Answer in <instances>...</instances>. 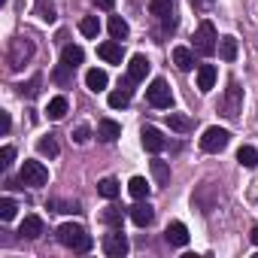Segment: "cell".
Wrapping results in <instances>:
<instances>
[{"instance_id": "6da1fadb", "label": "cell", "mask_w": 258, "mask_h": 258, "mask_svg": "<svg viewBox=\"0 0 258 258\" xmlns=\"http://www.w3.org/2000/svg\"><path fill=\"white\" fill-rule=\"evenodd\" d=\"M58 243L67 246V249H73V252H88V249L94 246L91 234H88L82 225H76V222H64V225L58 228Z\"/></svg>"}, {"instance_id": "7a4b0ae2", "label": "cell", "mask_w": 258, "mask_h": 258, "mask_svg": "<svg viewBox=\"0 0 258 258\" xmlns=\"http://www.w3.org/2000/svg\"><path fill=\"white\" fill-rule=\"evenodd\" d=\"M34 40L31 37H16L13 43H10V52H7V64H10V70L13 73H19L31 58H34Z\"/></svg>"}, {"instance_id": "3957f363", "label": "cell", "mask_w": 258, "mask_h": 258, "mask_svg": "<svg viewBox=\"0 0 258 258\" xmlns=\"http://www.w3.org/2000/svg\"><path fill=\"white\" fill-rule=\"evenodd\" d=\"M219 34H216V25L210 22V19H204L201 25H198V31H195V52H201V55H213L216 49H219Z\"/></svg>"}, {"instance_id": "277c9868", "label": "cell", "mask_w": 258, "mask_h": 258, "mask_svg": "<svg viewBox=\"0 0 258 258\" xmlns=\"http://www.w3.org/2000/svg\"><path fill=\"white\" fill-rule=\"evenodd\" d=\"M19 182L28 185V188H43L49 182V170L43 161H25L22 164V173H19Z\"/></svg>"}, {"instance_id": "5b68a950", "label": "cell", "mask_w": 258, "mask_h": 258, "mask_svg": "<svg viewBox=\"0 0 258 258\" xmlns=\"http://www.w3.org/2000/svg\"><path fill=\"white\" fill-rule=\"evenodd\" d=\"M231 143V131H225V127H207L204 137H201V149L216 155V152H225Z\"/></svg>"}, {"instance_id": "8992f818", "label": "cell", "mask_w": 258, "mask_h": 258, "mask_svg": "<svg viewBox=\"0 0 258 258\" xmlns=\"http://www.w3.org/2000/svg\"><path fill=\"white\" fill-rule=\"evenodd\" d=\"M146 100L155 109H170L173 106V91H170V85L164 79H152V85L146 88Z\"/></svg>"}, {"instance_id": "52a82bcc", "label": "cell", "mask_w": 258, "mask_h": 258, "mask_svg": "<svg viewBox=\"0 0 258 258\" xmlns=\"http://www.w3.org/2000/svg\"><path fill=\"white\" fill-rule=\"evenodd\" d=\"M103 255L106 258H124L127 255V249H131V243H127V237L121 234V228H112L106 237H103Z\"/></svg>"}, {"instance_id": "ba28073f", "label": "cell", "mask_w": 258, "mask_h": 258, "mask_svg": "<svg viewBox=\"0 0 258 258\" xmlns=\"http://www.w3.org/2000/svg\"><path fill=\"white\" fill-rule=\"evenodd\" d=\"M240 106H243V88L237 82H231L228 91H225V100H222V112L228 118H237L240 115Z\"/></svg>"}, {"instance_id": "9c48e42d", "label": "cell", "mask_w": 258, "mask_h": 258, "mask_svg": "<svg viewBox=\"0 0 258 258\" xmlns=\"http://www.w3.org/2000/svg\"><path fill=\"white\" fill-rule=\"evenodd\" d=\"M140 137H143V149H146V152H152V155H158V152L167 146L164 134L158 131V127H152V124H146V127H143V131H140Z\"/></svg>"}, {"instance_id": "30bf717a", "label": "cell", "mask_w": 258, "mask_h": 258, "mask_svg": "<svg viewBox=\"0 0 258 258\" xmlns=\"http://www.w3.org/2000/svg\"><path fill=\"white\" fill-rule=\"evenodd\" d=\"M131 85H134L131 79H124L115 91H109V97H106V100H109V106H112V109H124L127 103H131V94H134V88H131Z\"/></svg>"}, {"instance_id": "8fae6325", "label": "cell", "mask_w": 258, "mask_h": 258, "mask_svg": "<svg viewBox=\"0 0 258 258\" xmlns=\"http://www.w3.org/2000/svg\"><path fill=\"white\" fill-rule=\"evenodd\" d=\"M149 58L146 55H134L131 58V64H127V79H131V82H143L146 76H149Z\"/></svg>"}, {"instance_id": "7c38bea8", "label": "cell", "mask_w": 258, "mask_h": 258, "mask_svg": "<svg viewBox=\"0 0 258 258\" xmlns=\"http://www.w3.org/2000/svg\"><path fill=\"white\" fill-rule=\"evenodd\" d=\"M118 137H121V124H118V121H112V118H100V121H97V140L115 143Z\"/></svg>"}, {"instance_id": "4fadbf2b", "label": "cell", "mask_w": 258, "mask_h": 258, "mask_svg": "<svg viewBox=\"0 0 258 258\" xmlns=\"http://www.w3.org/2000/svg\"><path fill=\"white\" fill-rule=\"evenodd\" d=\"M97 55H100L106 64H121V58H124L118 40H106V43H100V46H97Z\"/></svg>"}, {"instance_id": "5bb4252c", "label": "cell", "mask_w": 258, "mask_h": 258, "mask_svg": "<svg viewBox=\"0 0 258 258\" xmlns=\"http://www.w3.org/2000/svg\"><path fill=\"white\" fill-rule=\"evenodd\" d=\"M19 234H22V237H28V240H37V237H43V234H46V225H43V219H40V216H25V222L19 225Z\"/></svg>"}, {"instance_id": "9a60e30c", "label": "cell", "mask_w": 258, "mask_h": 258, "mask_svg": "<svg viewBox=\"0 0 258 258\" xmlns=\"http://www.w3.org/2000/svg\"><path fill=\"white\" fill-rule=\"evenodd\" d=\"M164 240H167L170 246H188V228H185L182 222H170V225L164 228Z\"/></svg>"}, {"instance_id": "2e32d148", "label": "cell", "mask_w": 258, "mask_h": 258, "mask_svg": "<svg viewBox=\"0 0 258 258\" xmlns=\"http://www.w3.org/2000/svg\"><path fill=\"white\" fill-rule=\"evenodd\" d=\"M127 213H131V219H134V225H140V228H149L152 222H155V210L149 207V204H134L131 210H127Z\"/></svg>"}, {"instance_id": "e0dca14e", "label": "cell", "mask_w": 258, "mask_h": 258, "mask_svg": "<svg viewBox=\"0 0 258 258\" xmlns=\"http://www.w3.org/2000/svg\"><path fill=\"white\" fill-rule=\"evenodd\" d=\"M216 79H219V70H216L213 64H201V67H198V88H201L204 94H207V91H213Z\"/></svg>"}, {"instance_id": "ac0fdd59", "label": "cell", "mask_w": 258, "mask_h": 258, "mask_svg": "<svg viewBox=\"0 0 258 258\" xmlns=\"http://www.w3.org/2000/svg\"><path fill=\"white\" fill-rule=\"evenodd\" d=\"M85 85H88L91 91H103V88L109 85V76H106V70H97V67H91V70L85 73Z\"/></svg>"}, {"instance_id": "d6986e66", "label": "cell", "mask_w": 258, "mask_h": 258, "mask_svg": "<svg viewBox=\"0 0 258 258\" xmlns=\"http://www.w3.org/2000/svg\"><path fill=\"white\" fill-rule=\"evenodd\" d=\"M67 109H70L67 97H64V94H58V97H52V100H49V106H46V115H49L52 121H58V118H64V115H67Z\"/></svg>"}, {"instance_id": "ffe728a7", "label": "cell", "mask_w": 258, "mask_h": 258, "mask_svg": "<svg viewBox=\"0 0 258 258\" xmlns=\"http://www.w3.org/2000/svg\"><path fill=\"white\" fill-rule=\"evenodd\" d=\"M85 61V52H82V46H64V52H61V64H67V67H79Z\"/></svg>"}, {"instance_id": "44dd1931", "label": "cell", "mask_w": 258, "mask_h": 258, "mask_svg": "<svg viewBox=\"0 0 258 258\" xmlns=\"http://www.w3.org/2000/svg\"><path fill=\"white\" fill-rule=\"evenodd\" d=\"M173 64H176L179 70H185V73H188V70L195 67V52H191V49H185V46H176V49H173Z\"/></svg>"}, {"instance_id": "7402d4cb", "label": "cell", "mask_w": 258, "mask_h": 258, "mask_svg": "<svg viewBox=\"0 0 258 258\" xmlns=\"http://www.w3.org/2000/svg\"><path fill=\"white\" fill-rule=\"evenodd\" d=\"M237 161H240V167H246V170L258 167V149H255V146H240V149H237Z\"/></svg>"}, {"instance_id": "603a6c76", "label": "cell", "mask_w": 258, "mask_h": 258, "mask_svg": "<svg viewBox=\"0 0 258 258\" xmlns=\"http://www.w3.org/2000/svg\"><path fill=\"white\" fill-rule=\"evenodd\" d=\"M167 124H170V131H176V134H188L191 131V118L182 115V112H170L167 115Z\"/></svg>"}, {"instance_id": "cb8c5ba5", "label": "cell", "mask_w": 258, "mask_h": 258, "mask_svg": "<svg viewBox=\"0 0 258 258\" xmlns=\"http://www.w3.org/2000/svg\"><path fill=\"white\" fill-rule=\"evenodd\" d=\"M219 55H222V61H234L237 58V37H222L219 40Z\"/></svg>"}, {"instance_id": "d4e9b609", "label": "cell", "mask_w": 258, "mask_h": 258, "mask_svg": "<svg viewBox=\"0 0 258 258\" xmlns=\"http://www.w3.org/2000/svg\"><path fill=\"white\" fill-rule=\"evenodd\" d=\"M152 176H155L158 185H167V182H170V164L161 161V158H155V161H152Z\"/></svg>"}, {"instance_id": "484cf974", "label": "cell", "mask_w": 258, "mask_h": 258, "mask_svg": "<svg viewBox=\"0 0 258 258\" xmlns=\"http://www.w3.org/2000/svg\"><path fill=\"white\" fill-rule=\"evenodd\" d=\"M127 31H131V28H127V22H124L121 16H112V19H109V34H112V40L121 43V40L127 37Z\"/></svg>"}, {"instance_id": "4316f807", "label": "cell", "mask_w": 258, "mask_h": 258, "mask_svg": "<svg viewBox=\"0 0 258 258\" xmlns=\"http://www.w3.org/2000/svg\"><path fill=\"white\" fill-rule=\"evenodd\" d=\"M149 10H152V16H158V19L176 16V10H173V0H152V4H149Z\"/></svg>"}, {"instance_id": "83f0119b", "label": "cell", "mask_w": 258, "mask_h": 258, "mask_svg": "<svg viewBox=\"0 0 258 258\" xmlns=\"http://www.w3.org/2000/svg\"><path fill=\"white\" fill-rule=\"evenodd\" d=\"M127 191H131L137 201H143V198H149V182L143 176H134L131 182H127Z\"/></svg>"}, {"instance_id": "f1b7e54d", "label": "cell", "mask_w": 258, "mask_h": 258, "mask_svg": "<svg viewBox=\"0 0 258 258\" xmlns=\"http://www.w3.org/2000/svg\"><path fill=\"white\" fill-rule=\"evenodd\" d=\"M37 149H40V155H46V158H55L61 149H58V140L49 134V137H40V143H37Z\"/></svg>"}, {"instance_id": "f546056e", "label": "cell", "mask_w": 258, "mask_h": 258, "mask_svg": "<svg viewBox=\"0 0 258 258\" xmlns=\"http://www.w3.org/2000/svg\"><path fill=\"white\" fill-rule=\"evenodd\" d=\"M46 207H49V210H55V213H70V216H76V213H79V204H76V201H58V198H52Z\"/></svg>"}, {"instance_id": "4dcf8cb0", "label": "cell", "mask_w": 258, "mask_h": 258, "mask_svg": "<svg viewBox=\"0 0 258 258\" xmlns=\"http://www.w3.org/2000/svg\"><path fill=\"white\" fill-rule=\"evenodd\" d=\"M121 216H124V213H121L118 207H106V210H103V216H100V222H103V225H109V228H121Z\"/></svg>"}, {"instance_id": "1f68e13d", "label": "cell", "mask_w": 258, "mask_h": 258, "mask_svg": "<svg viewBox=\"0 0 258 258\" xmlns=\"http://www.w3.org/2000/svg\"><path fill=\"white\" fill-rule=\"evenodd\" d=\"M79 31H82V37H97V34H100V22H97L94 16H85V19L79 22Z\"/></svg>"}, {"instance_id": "d6a6232c", "label": "cell", "mask_w": 258, "mask_h": 258, "mask_svg": "<svg viewBox=\"0 0 258 258\" xmlns=\"http://www.w3.org/2000/svg\"><path fill=\"white\" fill-rule=\"evenodd\" d=\"M40 85H43V76L37 73V76H34L31 82H28V85H19V94L31 100V97H37V94H40Z\"/></svg>"}, {"instance_id": "836d02e7", "label": "cell", "mask_w": 258, "mask_h": 258, "mask_svg": "<svg viewBox=\"0 0 258 258\" xmlns=\"http://www.w3.org/2000/svg\"><path fill=\"white\" fill-rule=\"evenodd\" d=\"M97 191H100L106 201H112V198L118 195V182H115L112 176H106V179H100V182H97Z\"/></svg>"}, {"instance_id": "e575fe53", "label": "cell", "mask_w": 258, "mask_h": 258, "mask_svg": "<svg viewBox=\"0 0 258 258\" xmlns=\"http://www.w3.org/2000/svg\"><path fill=\"white\" fill-rule=\"evenodd\" d=\"M52 79H55L58 85H70V82H73V67L58 64V67H55V73H52Z\"/></svg>"}, {"instance_id": "d590c367", "label": "cell", "mask_w": 258, "mask_h": 258, "mask_svg": "<svg viewBox=\"0 0 258 258\" xmlns=\"http://www.w3.org/2000/svg\"><path fill=\"white\" fill-rule=\"evenodd\" d=\"M37 16L43 22H55V4L52 0H37Z\"/></svg>"}, {"instance_id": "8d00e7d4", "label": "cell", "mask_w": 258, "mask_h": 258, "mask_svg": "<svg viewBox=\"0 0 258 258\" xmlns=\"http://www.w3.org/2000/svg\"><path fill=\"white\" fill-rule=\"evenodd\" d=\"M16 210H19V207H16L13 198H4V201H0V219H4V222H10V219L16 216Z\"/></svg>"}, {"instance_id": "74e56055", "label": "cell", "mask_w": 258, "mask_h": 258, "mask_svg": "<svg viewBox=\"0 0 258 258\" xmlns=\"http://www.w3.org/2000/svg\"><path fill=\"white\" fill-rule=\"evenodd\" d=\"M88 134H91L88 124H79L76 131H73V143H88Z\"/></svg>"}, {"instance_id": "f35d334b", "label": "cell", "mask_w": 258, "mask_h": 258, "mask_svg": "<svg viewBox=\"0 0 258 258\" xmlns=\"http://www.w3.org/2000/svg\"><path fill=\"white\" fill-rule=\"evenodd\" d=\"M0 158H4V161H0V167H10V164H13V158H16V149H13V146H4Z\"/></svg>"}, {"instance_id": "ab89813d", "label": "cell", "mask_w": 258, "mask_h": 258, "mask_svg": "<svg viewBox=\"0 0 258 258\" xmlns=\"http://www.w3.org/2000/svg\"><path fill=\"white\" fill-rule=\"evenodd\" d=\"M94 4H97V7H100V10H106V13H109V10H112V7H115V0H94Z\"/></svg>"}, {"instance_id": "60d3db41", "label": "cell", "mask_w": 258, "mask_h": 258, "mask_svg": "<svg viewBox=\"0 0 258 258\" xmlns=\"http://www.w3.org/2000/svg\"><path fill=\"white\" fill-rule=\"evenodd\" d=\"M10 127H13V121H10V112H4V134H10Z\"/></svg>"}, {"instance_id": "b9f144b4", "label": "cell", "mask_w": 258, "mask_h": 258, "mask_svg": "<svg viewBox=\"0 0 258 258\" xmlns=\"http://www.w3.org/2000/svg\"><path fill=\"white\" fill-rule=\"evenodd\" d=\"M249 240H252V243L258 246V225H252V231H249Z\"/></svg>"}, {"instance_id": "7bdbcfd3", "label": "cell", "mask_w": 258, "mask_h": 258, "mask_svg": "<svg viewBox=\"0 0 258 258\" xmlns=\"http://www.w3.org/2000/svg\"><path fill=\"white\" fill-rule=\"evenodd\" d=\"M191 4H195V7H201V4H216V0H191Z\"/></svg>"}]
</instances>
